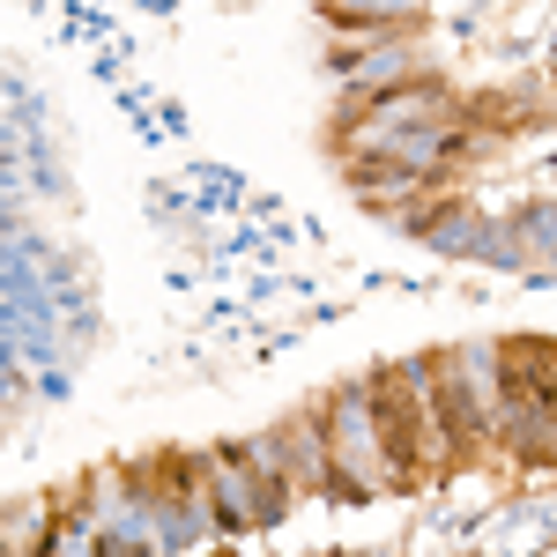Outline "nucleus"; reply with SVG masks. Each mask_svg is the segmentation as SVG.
Wrapping results in <instances>:
<instances>
[{"instance_id": "nucleus-1", "label": "nucleus", "mask_w": 557, "mask_h": 557, "mask_svg": "<svg viewBox=\"0 0 557 557\" xmlns=\"http://www.w3.org/2000/svg\"><path fill=\"white\" fill-rule=\"evenodd\" d=\"M438 438L424 409H417V394L401 372H380L372 380V446L386 454V469L401 475V483H424V446Z\"/></svg>"}, {"instance_id": "nucleus-2", "label": "nucleus", "mask_w": 557, "mask_h": 557, "mask_svg": "<svg viewBox=\"0 0 557 557\" xmlns=\"http://www.w3.org/2000/svg\"><path fill=\"white\" fill-rule=\"evenodd\" d=\"M327 23H343V30H386V23H409V15H386V8H320Z\"/></svg>"}]
</instances>
